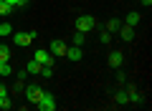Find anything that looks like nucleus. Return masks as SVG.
Here are the masks:
<instances>
[{
    "mask_svg": "<svg viewBox=\"0 0 152 111\" xmlns=\"http://www.w3.org/2000/svg\"><path fill=\"white\" fill-rule=\"evenodd\" d=\"M142 5H145V8H150V5H152V0H142Z\"/></svg>",
    "mask_w": 152,
    "mask_h": 111,
    "instance_id": "nucleus-25",
    "label": "nucleus"
},
{
    "mask_svg": "<svg viewBox=\"0 0 152 111\" xmlns=\"http://www.w3.org/2000/svg\"><path fill=\"white\" fill-rule=\"evenodd\" d=\"M0 109H10V99L8 96H0Z\"/></svg>",
    "mask_w": 152,
    "mask_h": 111,
    "instance_id": "nucleus-21",
    "label": "nucleus"
},
{
    "mask_svg": "<svg viewBox=\"0 0 152 111\" xmlns=\"http://www.w3.org/2000/svg\"><path fill=\"white\" fill-rule=\"evenodd\" d=\"M119 28H122V23L117 20V18H112V20L107 23V30H109V33H114V30H119Z\"/></svg>",
    "mask_w": 152,
    "mask_h": 111,
    "instance_id": "nucleus-14",
    "label": "nucleus"
},
{
    "mask_svg": "<svg viewBox=\"0 0 152 111\" xmlns=\"http://www.w3.org/2000/svg\"><path fill=\"white\" fill-rule=\"evenodd\" d=\"M122 61H124V56H122L119 51H112V53H109V66H112V68H119Z\"/></svg>",
    "mask_w": 152,
    "mask_h": 111,
    "instance_id": "nucleus-7",
    "label": "nucleus"
},
{
    "mask_svg": "<svg viewBox=\"0 0 152 111\" xmlns=\"http://www.w3.org/2000/svg\"><path fill=\"white\" fill-rule=\"evenodd\" d=\"M119 36H122V41H132V38H134V28H132V25H122L119 28Z\"/></svg>",
    "mask_w": 152,
    "mask_h": 111,
    "instance_id": "nucleus-9",
    "label": "nucleus"
},
{
    "mask_svg": "<svg viewBox=\"0 0 152 111\" xmlns=\"http://www.w3.org/2000/svg\"><path fill=\"white\" fill-rule=\"evenodd\" d=\"M26 71H28V73H41V63H38L36 58L28 61V63H26Z\"/></svg>",
    "mask_w": 152,
    "mask_h": 111,
    "instance_id": "nucleus-11",
    "label": "nucleus"
},
{
    "mask_svg": "<svg viewBox=\"0 0 152 111\" xmlns=\"http://www.w3.org/2000/svg\"><path fill=\"white\" fill-rule=\"evenodd\" d=\"M96 28V20H94V15H79L76 18V30L79 33H89Z\"/></svg>",
    "mask_w": 152,
    "mask_h": 111,
    "instance_id": "nucleus-1",
    "label": "nucleus"
},
{
    "mask_svg": "<svg viewBox=\"0 0 152 111\" xmlns=\"http://www.w3.org/2000/svg\"><path fill=\"white\" fill-rule=\"evenodd\" d=\"M0 36H13V25L10 23H0Z\"/></svg>",
    "mask_w": 152,
    "mask_h": 111,
    "instance_id": "nucleus-15",
    "label": "nucleus"
},
{
    "mask_svg": "<svg viewBox=\"0 0 152 111\" xmlns=\"http://www.w3.org/2000/svg\"><path fill=\"white\" fill-rule=\"evenodd\" d=\"M36 106H38L41 111H56V99L48 94V91H46V94L38 99V104H36Z\"/></svg>",
    "mask_w": 152,
    "mask_h": 111,
    "instance_id": "nucleus-3",
    "label": "nucleus"
},
{
    "mask_svg": "<svg viewBox=\"0 0 152 111\" xmlns=\"http://www.w3.org/2000/svg\"><path fill=\"white\" fill-rule=\"evenodd\" d=\"M33 38H36V30H31V33H13V43H15V46H31Z\"/></svg>",
    "mask_w": 152,
    "mask_h": 111,
    "instance_id": "nucleus-4",
    "label": "nucleus"
},
{
    "mask_svg": "<svg viewBox=\"0 0 152 111\" xmlns=\"http://www.w3.org/2000/svg\"><path fill=\"white\" fill-rule=\"evenodd\" d=\"M99 38H102V43H109V41H112V33H109V30H102V36H99Z\"/></svg>",
    "mask_w": 152,
    "mask_h": 111,
    "instance_id": "nucleus-22",
    "label": "nucleus"
},
{
    "mask_svg": "<svg viewBox=\"0 0 152 111\" xmlns=\"http://www.w3.org/2000/svg\"><path fill=\"white\" fill-rule=\"evenodd\" d=\"M3 61H10V48H5V46H0V63Z\"/></svg>",
    "mask_w": 152,
    "mask_h": 111,
    "instance_id": "nucleus-18",
    "label": "nucleus"
},
{
    "mask_svg": "<svg viewBox=\"0 0 152 111\" xmlns=\"http://www.w3.org/2000/svg\"><path fill=\"white\" fill-rule=\"evenodd\" d=\"M81 56H84L81 46H74V48H69V51H66V58H69V61H81Z\"/></svg>",
    "mask_w": 152,
    "mask_h": 111,
    "instance_id": "nucleus-8",
    "label": "nucleus"
},
{
    "mask_svg": "<svg viewBox=\"0 0 152 111\" xmlns=\"http://www.w3.org/2000/svg\"><path fill=\"white\" fill-rule=\"evenodd\" d=\"M26 99L31 101V104H38V99H41V96L46 94V89H41V86H36V83H31V86H26Z\"/></svg>",
    "mask_w": 152,
    "mask_h": 111,
    "instance_id": "nucleus-2",
    "label": "nucleus"
},
{
    "mask_svg": "<svg viewBox=\"0 0 152 111\" xmlns=\"http://www.w3.org/2000/svg\"><path fill=\"white\" fill-rule=\"evenodd\" d=\"M127 96H129L132 104H142V94H140V91H134L132 86H127Z\"/></svg>",
    "mask_w": 152,
    "mask_h": 111,
    "instance_id": "nucleus-10",
    "label": "nucleus"
},
{
    "mask_svg": "<svg viewBox=\"0 0 152 111\" xmlns=\"http://www.w3.org/2000/svg\"><path fill=\"white\" fill-rule=\"evenodd\" d=\"M48 51H51V56H53V58H61V56H66V51H69V48H66L64 41H53Z\"/></svg>",
    "mask_w": 152,
    "mask_h": 111,
    "instance_id": "nucleus-6",
    "label": "nucleus"
},
{
    "mask_svg": "<svg viewBox=\"0 0 152 111\" xmlns=\"http://www.w3.org/2000/svg\"><path fill=\"white\" fill-rule=\"evenodd\" d=\"M33 58H36L41 66H53V56H51V51H43V48H41V51H36Z\"/></svg>",
    "mask_w": 152,
    "mask_h": 111,
    "instance_id": "nucleus-5",
    "label": "nucleus"
},
{
    "mask_svg": "<svg viewBox=\"0 0 152 111\" xmlns=\"http://www.w3.org/2000/svg\"><path fill=\"white\" fill-rule=\"evenodd\" d=\"M10 73H13L10 63H8V61H3V63H0V76H10Z\"/></svg>",
    "mask_w": 152,
    "mask_h": 111,
    "instance_id": "nucleus-17",
    "label": "nucleus"
},
{
    "mask_svg": "<svg viewBox=\"0 0 152 111\" xmlns=\"http://www.w3.org/2000/svg\"><path fill=\"white\" fill-rule=\"evenodd\" d=\"M13 10H15V8H13V5H8L5 0H0V15H10Z\"/></svg>",
    "mask_w": 152,
    "mask_h": 111,
    "instance_id": "nucleus-13",
    "label": "nucleus"
},
{
    "mask_svg": "<svg viewBox=\"0 0 152 111\" xmlns=\"http://www.w3.org/2000/svg\"><path fill=\"white\" fill-rule=\"evenodd\" d=\"M114 99H117V104H127V101H129V96H127V91H117V96H114Z\"/></svg>",
    "mask_w": 152,
    "mask_h": 111,
    "instance_id": "nucleus-19",
    "label": "nucleus"
},
{
    "mask_svg": "<svg viewBox=\"0 0 152 111\" xmlns=\"http://www.w3.org/2000/svg\"><path fill=\"white\" fill-rule=\"evenodd\" d=\"M0 96H8V89H5L3 83H0Z\"/></svg>",
    "mask_w": 152,
    "mask_h": 111,
    "instance_id": "nucleus-24",
    "label": "nucleus"
},
{
    "mask_svg": "<svg viewBox=\"0 0 152 111\" xmlns=\"http://www.w3.org/2000/svg\"><path fill=\"white\" fill-rule=\"evenodd\" d=\"M41 76L43 78H51L53 76V66H41Z\"/></svg>",
    "mask_w": 152,
    "mask_h": 111,
    "instance_id": "nucleus-20",
    "label": "nucleus"
},
{
    "mask_svg": "<svg viewBox=\"0 0 152 111\" xmlns=\"http://www.w3.org/2000/svg\"><path fill=\"white\" fill-rule=\"evenodd\" d=\"M84 41H86V33H74V46H84Z\"/></svg>",
    "mask_w": 152,
    "mask_h": 111,
    "instance_id": "nucleus-16",
    "label": "nucleus"
},
{
    "mask_svg": "<svg viewBox=\"0 0 152 111\" xmlns=\"http://www.w3.org/2000/svg\"><path fill=\"white\" fill-rule=\"evenodd\" d=\"M137 23H140V13H127V20H124V25H132V28H134Z\"/></svg>",
    "mask_w": 152,
    "mask_h": 111,
    "instance_id": "nucleus-12",
    "label": "nucleus"
},
{
    "mask_svg": "<svg viewBox=\"0 0 152 111\" xmlns=\"http://www.w3.org/2000/svg\"><path fill=\"white\" fill-rule=\"evenodd\" d=\"M28 3H31V0H18V3H15V8H26Z\"/></svg>",
    "mask_w": 152,
    "mask_h": 111,
    "instance_id": "nucleus-23",
    "label": "nucleus"
}]
</instances>
